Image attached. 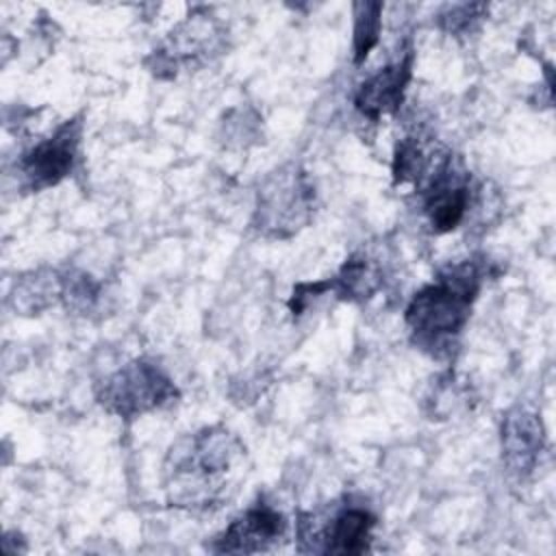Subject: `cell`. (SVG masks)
<instances>
[{"label":"cell","instance_id":"cell-1","mask_svg":"<svg viewBox=\"0 0 556 556\" xmlns=\"http://www.w3.org/2000/svg\"><path fill=\"white\" fill-rule=\"evenodd\" d=\"M245 456L243 443L226 428L211 426L178 441L167 458V502L211 513L228 500L232 473Z\"/></svg>","mask_w":556,"mask_h":556},{"label":"cell","instance_id":"cell-2","mask_svg":"<svg viewBox=\"0 0 556 556\" xmlns=\"http://www.w3.org/2000/svg\"><path fill=\"white\" fill-rule=\"evenodd\" d=\"M484 274V265L463 261L443 269L410 298L404 319L415 345L437 356L450 352L454 339L469 321Z\"/></svg>","mask_w":556,"mask_h":556},{"label":"cell","instance_id":"cell-3","mask_svg":"<svg viewBox=\"0 0 556 556\" xmlns=\"http://www.w3.org/2000/svg\"><path fill=\"white\" fill-rule=\"evenodd\" d=\"M315 213V187L311 176L289 163L271 172L258 187L252 226L258 235L271 239H289L298 235Z\"/></svg>","mask_w":556,"mask_h":556},{"label":"cell","instance_id":"cell-4","mask_svg":"<svg viewBox=\"0 0 556 556\" xmlns=\"http://www.w3.org/2000/svg\"><path fill=\"white\" fill-rule=\"evenodd\" d=\"M376 515L365 506L341 504L330 513H300L295 539L300 552L365 554L371 547Z\"/></svg>","mask_w":556,"mask_h":556},{"label":"cell","instance_id":"cell-5","mask_svg":"<svg viewBox=\"0 0 556 556\" xmlns=\"http://www.w3.org/2000/svg\"><path fill=\"white\" fill-rule=\"evenodd\" d=\"M178 389L152 361L137 358L102 382L98 402L113 415L132 419L176 402Z\"/></svg>","mask_w":556,"mask_h":556},{"label":"cell","instance_id":"cell-6","mask_svg":"<svg viewBox=\"0 0 556 556\" xmlns=\"http://www.w3.org/2000/svg\"><path fill=\"white\" fill-rule=\"evenodd\" d=\"M83 139V117L65 119L50 137L37 141L17 159L22 189L37 193L59 185L70 176L78 161Z\"/></svg>","mask_w":556,"mask_h":556},{"label":"cell","instance_id":"cell-7","mask_svg":"<svg viewBox=\"0 0 556 556\" xmlns=\"http://www.w3.org/2000/svg\"><path fill=\"white\" fill-rule=\"evenodd\" d=\"M419 189L424 195V215L432 232H450L467 217L473 200L471 174L452 154L445 156V161Z\"/></svg>","mask_w":556,"mask_h":556},{"label":"cell","instance_id":"cell-8","mask_svg":"<svg viewBox=\"0 0 556 556\" xmlns=\"http://www.w3.org/2000/svg\"><path fill=\"white\" fill-rule=\"evenodd\" d=\"M222 37V28L208 15H189L169 33V41L152 52L150 72L159 78H172L178 67H198L219 54Z\"/></svg>","mask_w":556,"mask_h":556},{"label":"cell","instance_id":"cell-9","mask_svg":"<svg viewBox=\"0 0 556 556\" xmlns=\"http://www.w3.org/2000/svg\"><path fill=\"white\" fill-rule=\"evenodd\" d=\"M287 534L285 515L265 500L254 502L213 541L217 554H256L280 545Z\"/></svg>","mask_w":556,"mask_h":556},{"label":"cell","instance_id":"cell-10","mask_svg":"<svg viewBox=\"0 0 556 556\" xmlns=\"http://www.w3.org/2000/svg\"><path fill=\"white\" fill-rule=\"evenodd\" d=\"M413 61L415 52L406 48L397 61L384 65L361 83L354 93L356 111L371 122H378L382 115H393L404 102V93L413 76Z\"/></svg>","mask_w":556,"mask_h":556},{"label":"cell","instance_id":"cell-11","mask_svg":"<svg viewBox=\"0 0 556 556\" xmlns=\"http://www.w3.org/2000/svg\"><path fill=\"white\" fill-rule=\"evenodd\" d=\"M502 463L515 476H528L545 447V430L541 417L523 406L506 410L500 428Z\"/></svg>","mask_w":556,"mask_h":556},{"label":"cell","instance_id":"cell-12","mask_svg":"<svg viewBox=\"0 0 556 556\" xmlns=\"http://www.w3.org/2000/svg\"><path fill=\"white\" fill-rule=\"evenodd\" d=\"M450 152H441L434 143H428L419 135H406L395 143L393 150V182L421 187Z\"/></svg>","mask_w":556,"mask_h":556},{"label":"cell","instance_id":"cell-13","mask_svg":"<svg viewBox=\"0 0 556 556\" xmlns=\"http://www.w3.org/2000/svg\"><path fill=\"white\" fill-rule=\"evenodd\" d=\"M330 291H334L345 302H365L382 287V267L365 252H356L328 278Z\"/></svg>","mask_w":556,"mask_h":556},{"label":"cell","instance_id":"cell-14","mask_svg":"<svg viewBox=\"0 0 556 556\" xmlns=\"http://www.w3.org/2000/svg\"><path fill=\"white\" fill-rule=\"evenodd\" d=\"M61 300V274L50 269H37L17 278L11 302L22 315H39L43 308Z\"/></svg>","mask_w":556,"mask_h":556},{"label":"cell","instance_id":"cell-15","mask_svg":"<svg viewBox=\"0 0 556 556\" xmlns=\"http://www.w3.org/2000/svg\"><path fill=\"white\" fill-rule=\"evenodd\" d=\"M382 4L380 2H356L354 4V63H363L380 39L382 28Z\"/></svg>","mask_w":556,"mask_h":556},{"label":"cell","instance_id":"cell-16","mask_svg":"<svg viewBox=\"0 0 556 556\" xmlns=\"http://www.w3.org/2000/svg\"><path fill=\"white\" fill-rule=\"evenodd\" d=\"M100 298V282L85 271L61 274V302L72 313L87 315Z\"/></svg>","mask_w":556,"mask_h":556},{"label":"cell","instance_id":"cell-17","mask_svg":"<svg viewBox=\"0 0 556 556\" xmlns=\"http://www.w3.org/2000/svg\"><path fill=\"white\" fill-rule=\"evenodd\" d=\"M486 7L484 4H458L447 11V15L441 17V26L452 35H469L478 22L482 20Z\"/></svg>","mask_w":556,"mask_h":556},{"label":"cell","instance_id":"cell-18","mask_svg":"<svg viewBox=\"0 0 556 556\" xmlns=\"http://www.w3.org/2000/svg\"><path fill=\"white\" fill-rule=\"evenodd\" d=\"M458 397H463V395H460L456 382L452 380V376L441 378L439 384L432 389L430 400H428V402H430V415H432V419H434V417H439V419L447 417V415L454 410V406L458 404Z\"/></svg>","mask_w":556,"mask_h":556}]
</instances>
